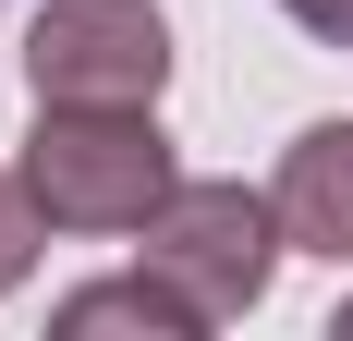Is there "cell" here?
<instances>
[{"mask_svg":"<svg viewBox=\"0 0 353 341\" xmlns=\"http://www.w3.org/2000/svg\"><path fill=\"white\" fill-rule=\"evenodd\" d=\"M281 232L292 256H329V269H353V110L341 122H305V135L281 146Z\"/></svg>","mask_w":353,"mask_h":341,"instance_id":"4","label":"cell"},{"mask_svg":"<svg viewBox=\"0 0 353 341\" xmlns=\"http://www.w3.org/2000/svg\"><path fill=\"white\" fill-rule=\"evenodd\" d=\"M49 329H61V341H85V329H146V341H195L208 317H195V305L171 293V280H159V269L134 256L122 280H73L61 305H49Z\"/></svg>","mask_w":353,"mask_h":341,"instance_id":"5","label":"cell"},{"mask_svg":"<svg viewBox=\"0 0 353 341\" xmlns=\"http://www.w3.org/2000/svg\"><path fill=\"white\" fill-rule=\"evenodd\" d=\"M329 329H341V341H353V293H341V317H329Z\"/></svg>","mask_w":353,"mask_h":341,"instance_id":"8","label":"cell"},{"mask_svg":"<svg viewBox=\"0 0 353 341\" xmlns=\"http://www.w3.org/2000/svg\"><path fill=\"white\" fill-rule=\"evenodd\" d=\"M183 159L159 135V110H49L25 135V195L49 207V232H146L171 207Z\"/></svg>","mask_w":353,"mask_h":341,"instance_id":"1","label":"cell"},{"mask_svg":"<svg viewBox=\"0 0 353 341\" xmlns=\"http://www.w3.org/2000/svg\"><path fill=\"white\" fill-rule=\"evenodd\" d=\"M159 86H171L159 0H37L25 98H49V110H159Z\"/></svg>","mask_w":353,"mask_h":341,"instance_id":"3","label":"cell"},{"mask_svg":"<svg viewBox=\"0 0 353 341\" xmlns=\"http://www.w3.org/2000/svg\"><path fill=\"white\" fill-rule=\"evenodd\" d=\"M134 256L171 280L208 329H232V317L268 305L292 232H281V195H256V183H171V207L134 232Z\"/></svg>","mask_w":353,"mask_h":341,"instance_id":"2","label":"cell"},{"mask_svg":"<svg viewBox=\"0 0 353 341\" xmlns=\"http://www.w3.org/2000/svg\"><path fill=\"white\" fill-rule=\"evenodd\" d=\"M281 12L317 37V49H353V0H281Z\"/></svg>","mask_w":353,"mask_h":341,"instance_id":"7","label":"cell"},{"mask_svg":"<svg viewBox=\"0 0 353 341\" xmlns=\"http://www.w3.org/2000/svg\"><path fill=\"white\" fill-rule=\"evenodd\" d=\"M37 244H49V207L25 195V170H0V293H25Z\"/></svg>","mask_w":353,"mask_h":341,"instance_id":"6","label":"cell"}]
</instances>
